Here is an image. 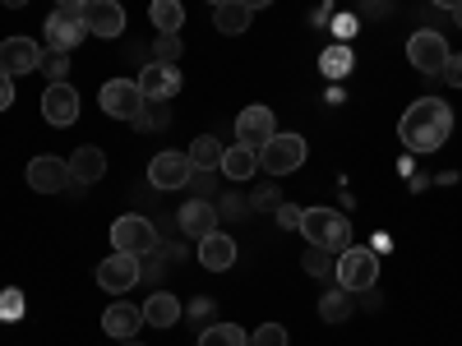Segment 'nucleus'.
I'll return each mask as SVG.
<instances>
[{"mask_svg": "<svg viewBox=\"0 0 462 346\" xmlns=\"http://www.w3.org/2000/svg\"><path fill=\"white\" fill-rule=\"evenodd\" d=\"M448 134H453V106L439 97H416L398 121V139L411 152H435V148H444Z\"/></svg>", "mask_w": 462, "mask_h": 346, "instance_id": "f257e3e1", "label": "nucleus"}, {"mask_svg": "<svg viewBox=\"0 0 462 346\" xmlns=\"http://www.w3.org/2000/svg\"><path fill=\"white\" fill-rule=\"evenodd\" d=\"M300 236L310 245H319V250L342 254L346 245H352V222H346L337 208H305L300 213Z\"/></svg>", "mask_w": 462, "mask_h": 346, "instance_id": "f03ea898", "label": "nucleus"}, {"mask_svg": "<svg viewBox=\"0 0 462 346\" xmlns=\"http://www.w3.org/2000/svg\"><path fill=\"white\" fill-rule=\"evenodd\" d=\"M84 10L88 5H79V0H60V5L47 14V51H74L84 42V32H88V23H84Z\"/></svg>", "mask_w": 462, "mask_h": 346, "instance_id": "7ed1b4c3", "label": "nucleus"}, {"mask_svg": "<svg viewBox=\"0 0 462 346\" xmlns=\"http://www.w3.org/2000/svg\"><path fill=\"white\" fill-rule=\"evenodd\" d=\"M333 282L342 287V291H370L374 282H379V254L374 250H356V245H346L342 254H337V263H333Z\"/></svg>", "mask_w": 462, "mask_h": 346, "instance_id": "20e7f679", "label": "nucleus"}, {"mask_svg": "<svg viewBox=\"0 0 462 346\" xmlns=\"http://www.w3.org/2000/svg\"><path fill=\"white\" fill-rule=\"evenodd\" d=\"M259 167L268 176H291L296 167H305V139L300 134H273L263 148H259Z\"/></svg>", "mask_w": 462, "mask_h": 346, "instance_id": "39448f33", "label": "nucleus"}, {"mask_svg": "<svg viewBox=\"0 0 462 346\" xmlns=\"http://www.w3.org/2000/svg\"><path fill=\"white\" fill-rule=\"evenodd\" d=\"M111 250L134 254V259H148L152 250H158V231H152L148 217H121V222L111 226Z\"/></svg>", "mask_w": 462, "mask_h": 346, "instance_id": "423d86ee", "label": "nucleus"}, {"mask_svg": "<svg viewBox=\"0 0 462 346\" xmlns=\"http://www.w3.org/2000/svg\"><path fill=\"white\" fill-rule=\"evenodd\" d=\"M407 60L416 65V74H444V65H448V42H444V32H435V28L411 32Z\"/></svg>", "mask_w": 462, "mask_h": 346, "instance_id": "0eeeda50", "label": "nucleus"}, {"mask_svg": "<svg viewBox=\"0 0 462 346\" xmlns=\"http://www.w3.org/2000/svg\"><path fill=\"white\" fill-rule=\"evenodd\" d=\"M139 278H143V268H139V259L134 254H106L102 263H97V287L102 291H111V296H125L130 287H139Z\"/></svg>", "mask_w": 462, "mask_h": 346, "instance_id": "6e6552de", "label": "nucleus"}, {"mask_svg": "<svg viewBox=\"0 0 462 346\" xmlns=\"http://www.w3.org/2000/svg\"><path fill=\"white\" fill-rule=\"evenodd\" d=\"M143 93H139V84L134 79H111V84H102V111L111 115V121H130L134 125V115L143 111Z\"/></svg>", "mask_w": 462, "mask_h": 346, "instance_id": "1a4fd4ad", "label": "nucleus"}, {"mask_svg": "<svg viewBox=\"0 0 462 346\" xmlns=\"http://www.w3.org/2000/svg\"><path fill=\"white\" fill-rule=\"evenodd\" d=\"M0 69H5L10 79L42 69V47H37L32 37H5V42H0Z\"/></svg>", "mask_w": 462, "mask_h": 346, "instance_id": "9d476101", "label": "nucleus"}, {"mask_svg": "<svg viewBox=\"0 0 462 346\" xmlns=\"http://www.w3.org/2000/svg\"><path fill=\"white\" fill-rule=\"evenodd\" d=\"M134 84H139V93L152 97V102H171V97L180 93V69H176V65H162V60H152V65L139 69Z\"/></svg>", "mask_w": 462, "mask_h": 346, "instance_id": "9b49d317", "label": "nucleus"}, {"mask_svg": "<svg viewBox=\"0 0 462 346\" xmlns=\"http://www.w3.org/2000/svg\"><path fill=\"white\" fill-rule=\"evenodd\" d=\"M42 115H47V125L69 130L74 121H79V93H74L69 84H47V93H42Z\"/></svg>", "mask_w": 462, "mask_h": 346, "instance_id": "f8f14e48", "label": "nucleus"}, {"mask_svg": "<svg viewBox=\"0 0 462 346\" xmlns=\"http://www.w3.org/2000/svg\"><path fill=\"white\" fill-rule=\"evenodd\" d=\"M189 176H195V162H189L185 152H158V158L148 162V180H152V189H180Z\"/></svg>", "mask_w": 462, "mask_h": 346, "instance_id": "ddd939ff", "label": "nucleus"}, {"mask_svg": "<svg viewBox=\"0 0 462 346\" xmlns=\"http://www.w3.org/2000/svg\"><path fill=\"white\" fill-rule=\"evenodd\" d=\"M273 134H278V121H273V111H268V106H245V111L236 115V139H241L245 148L259 152Z\"/></svg>", "mask_w": 462, "mask_h": 346, "instance_id": "4468645a", "label": "nucleus"}, {"mask_svg": "<svg viewBox=\"0 0 462 346\" xmlns=\"http://www.w3.org/2000/svg\"><path fill=\"white\" fill-rule=\"evenodd\" d=\"M28 185L37 189V195H60V189L69 185V162H60V158H32L28 162Z\"/></svg>", "mask_w": 462, "mask_h": 346, "instance_id": "2eb2a0df", "label": "nucleus"}, {"mask_svg": "<svg viewBox=\"0 0 462 346\" xmlns=\"http://www.w3.org/2000/svg\"><path fill=\"white\" fill-rule=\"evenodd\" d=\"M84 23H88V32H97V37H121V32H125L121 0H88Z\"/></svg>", "mask_w": 462, "mask_h": 346, "instance_id": "dca6fc26", "label": "nucleus"}, {"mask_svg": "<svg viewBox=\"0 0 462 346\" xmlns=\"http://www.w3.org/2000/svg\"><path fill=\"white\" fill-rule=\"evenodd\" d=\"M217 204H208V199H189L180 213H176V222H180V231L185 236H195V241H204V236H213L217 231Z\"/></svg>", "mask_w": 462, "mask_h": 346, "instance_id": "f3484780", "label": "nucleus"}, {"mask_svg": "<svg viewBox=\"0 0 462 346\" xmlns=\"http://www.w3.org/2000/svg\"><path fill=\"white\" fill-rule=\"evenodd\" d=\"M106 176V152L84 143V148H74V158H69V185H97Z\"/></svg>", "mask_w": 462, "mask_h": 346, "instance_id": "a211bd4d", "label": "nucleus"}, {"mask_svg": "<svg viewBox=\"0 0 462 346\" xmlns=\"http://www.w3.org/2000/svg\"><path fill=\"white\" fill-rule=\"evenodd\" d=\"M199 263L208 273H226L231 263H236V241L226 236V231H213V236L199 241Z\"/></svg>", "mask_w": 462, "mask_h": 346, "instance_id": "6ab92c4d", "label": "nucleus"}, {"mask_svg": "<svg viewBox=\"0 0 462 346\" xmlns=\"http://www.w3.org/2000/svg\"><path fill=\"white\" fill-rule=\"evenodd\" d=\"M102 328L116 337V341H125V337H134L139 328H143V310H134V305H111V310L102 314Z\"/></svg>", "mask_w": 462, "mask_h": 346, "instance_id": "aec40b11", "label": "nucleus"}, {"mask_svg": "<svg viewBox=\"0 0 462 346\" xmlns=\"http://www.w3.org/2000/svg\"><path fill=\"white\" fill-rule=\"evenodd\" d=\"M176 319H180V300L171 291H152L148 305H143V323L148 328H171Z\"/></svg>", "mask_w": 462, "mask_h": 346, "instance_id": "412c9836", "label": "nucleus"}, {"mask_svg": "<svg viewBox=\"0 0 462 346\" xmlns=\"http://www.w3.org/2000/svg\"><path fill=\"white\" fill-rule=\"evenodd\" d=\"M254 167H259V152H254V148H245V143L222 148V167H217V171H222L226 180H250Z\"/></svg>", "mask_w": 462, "mask_h": 346, "instance_id": "4be33fe9", "label": "nucleus"}, {"mask_svg": "<svg viewBox=\"0 0 462 346\" xmlns=\"http://www.w3.org/2000/svg\"><path fill=\"white\" fill-rule=\"evenodd\" d=\"M352 314H356V305H352V291L333 287V291H324V296H319V319H324V323H346Z\"/></svg>", "mask_w": 462, "mask_h": 346, "instance_id": "5701e85b", "label": "nucleus"}, {"mask_svg": "<svg viewBox=\"0 0 462 346\" xmlns=\"http://www.w3.org/2000/svg\"><path fill=\"white\" fill-rule=\"evenodd\" d=\"M148 23L158 28V32H180L185 5H180V0H152V5H148Z\"/></svg>", "mask_w": 462, "mask_h": 346, "instance_id": "b1692460", "label": "nucleus"}, {"mask_svg": "<svg viewBox=\"0 0 462 346\" xmlns=\"http://www.w3.org/2000/svg\"><path fill=\"white\" fill-rule=\"evenodd\" d=\"M213 23H217V32L236 37V32H245V28H250V10L241 5V0H226V5H217V10H213Z\"/></svg>", "mask_w": 462, "mask_h": 346, "instance_id": "393cba45", "label": "nucleus"}, {"mask_svg": "<svg viewBox=\"0 0 462 346\" xmlns=\"http://www.w3.org/2000/svg\"><path fill=\"white\" fill-rule=\"evenodd\" d=\"M185 158L195 162V171H213V167H222V143L213 134H204V139H195V148H189Z\"/></svg>", "mask_w": 462, "mask_h": 346, "instance_id": "a878e982", "label": "nucleus"}, {"mask_svg": "<svg viewBox=\"0 0 462 346\" xmlns=\"http://www.w3.org/2000/svg\"><path fill=\"white\" fill-rule=\"evenodd\" d=\"M199 346H250V337L236 323H208L199 332Z\"/></svg>", "mask_w": 462, "mask_h": 346, "instance_id": "bb28decb", "label": "nucleus"}, {"mask_svg": "<svg viewBox=\"0 0 462 346\" xmlns=\"http://www.w3.org/2000/svg\"><path fill=\"white\" fill-rule=\"evenodd\" d=\"M171 125V106L167 102H143V111L134 115V130H167Z\"/></svg>", "mask_w": 462, "mask_h": 346, "instance_id": "cd10ccee", "label": "nucleus"}, {"mask_svg": "<svg viewBox=\"0 0 462 346\" xmlns=\"http://www.w3.org/2000/svg\"><path fill=\"white\" fill-rule=\"evenodd\" d=\"M333 263H337L333 250H319V245L305 250V273H310V278H333Z\"/></svg>", "mask_w": 462, "mask_h": 346, "instance_id": "c85d7f7f", "label": "nucleus"}, {"mask_svg": "<svg viewBox=\"0 0 462 346\" xmlns=\"http://www.w3.org/2000/svg\"><path fill=\"white\" fill-rule=\"evenodd\" d=\"M180 32H158V47H152V60H162V65H176L180 60Z\"/></svg>", "mask_w": 462, "mask_h": 346, "instance_id": "c756f323", "label": "nucleus"}, {"mask_svg": "<svg viewBox=\"0 0 462 346\" xmlns=\"http://www.w3.org/2000/svg\"><path fill=\"white\" fill-rule=\"evenodd\" d=\"M319 65H324V74H328V79H342V74L352 69V51H346V47H328Z\"/></svg>", "mask_w": 462, "mask_h": 346, "instance_id": "7c9ffc66", "label": "nucleus"}, {"mask_svg": "<svg viewBox=\"0 0 462 346\" xmlns=\"http://www.w3.org/2000/svg\"><path fill=\"white\" fill-rule=\"evenodd\" d=\"M250 346H287V328L282 323H259L254 337H250Z\"/></svg>", "mask_w": 462, "mask_h": 346, "instance_id": "2f4dec72", "label": "nucleus"}, {"mask_svg": "<svg viewBox=\"0 0 462 346\" xmlns=\"http://www.w3.org/2000/svg\"><path fill=\"white\" fill-rule=\"evenodd\" d=\"M42 69H47V79H51V84H65V79H69V56H65V51H47Z\"/></svg>", "mask_w": 462, "mask_h": 346, "instance_id": "473e14b6", "label": "nucleus"}, {"mask_svg": "<svg viewBox=\"0 0 462 346\" xmlns=\"http://www.w3.org/2000/svg\"><path fill=\"white\" fill-rule=\"evenodd\" d=\"M19 314H23V296H19V291H5V296H0V319L14 323Z\"/></svg>", "mask_w": 462, "mask_h": 346, "instance_id": "72a5a7b5", "label": "nucleus"}, {"mask_svg": "<svg viewBox=\"0 0 462 346\" xmlns=\"http://www.w3.org/2000/svg\"><path fill=\"white\" fill-rule=\"evenodd\" d=\"M300 213H305V208H291V204H278V226H282V231H300Z\"/></svg>", "mask_w": 462, "mask_h": 346, "instance_id": "f704fd0d", "label": "nucleus"}, {"mask_svg": "<svg viewBox=\"0 0 462 346\" xmlns=\"http://www.w3.org/2000/svg\"><path fill=\"white\" fill-rule=\"evenodd\" d=\"M444 79H448L453 88H462V56H448V65H444Z\"/></svg>", "mask_w": 462, "mask_h": 346, "instance_id": "c9c22d12", "label": "nucleus"}, {"mask_svg": "<svg viewBox=\"0 0 462 346\" xmlns=\"http://www.w3.org/2000/svg\"><path fill=\"white\" fill-rule=\"evenodd\" d=\"M10 102H14V79H10L5 69H0V111H5Z\"/></svg>", "mask_w": 462, "mask_h": 346, "instance_id": "e433bc0d", "label": "nucleus"}, {"mask_svg": "<svg viewBox=\"0 0 462 346\" xmlns=\"http://www.w3.org/2000/svg\"><path fill=\"white\" fill-rule=\"evenodd\" d=\"M217 213H222V217H245V204H241V199H222Z\"/></svg>", "mask_w": 462, "mask_h": 346, "instance_id": "4c0bfd02", "label": "nucleus"}, {"mask_svg": "<svg viewBox=\"0 0 462 346\" xmlns=\"http://www.w3.org/2000/svg\"><path fill=\"white\" fill-rule=\"evenodd\" d=\"M268 204H282L273 185H268V189H259V195H254V208H268Z\"/></svg>", "mask_w": 462, "mask_h": 346, "instance_id": "58836bf2", "label": "nucleus"}, {"mask_svg": "<svg viewBox=\"0 0 462 346\" xmlns=\"http://www.w3.org/2000/svg\"><path fill=\"white\" fill-rule=\"evenodd\" d=\"M333 32H337V37H352V32H356V19H352V14H342V19L333 23Z\"/></svg>", "mask_w": 462, "mask_h": 346, "instance_id": "ea45409f", "label": "nucleus"}, {"mask_svg": "<svg viewBox=\"0 0 462 346\" xmlns=\"http://www.w3.org/2000/svg\"><path fill=\"white\" fill-rule=\"evenodd\" d=\"M241 5H245V10L254 14V10H268V5H273V0H241Z\"/></svg>", "mask_w": 462, "mask_h": 346, "instance_id": "a19ab883", "label": "nucleus"}, {"mask_svg": "<svg viewBox=\"0 0 462 346\" xmlns=\"http://www.w3.org/2000/svg\"><path fill=\"white\" fill-rule=\"evenodd\" d=\"M430 5H439V10H448V14H453V10L462 5V0H430Z\"/></svg>", "mask_w": 462, "mask_h": 346, "instance_id": "79ce46f5", "label": "nucleus"}, {"mask_svg": "<svg viewBox=\"0 0 462 346\" xmlns=\"http://www.w3.org/2000/svg\"><path fill=\"white\" fill-rule=\"evenodd\" d=\"M5 5H10V10H23V5H28V0H5Z\"/></svg>", "mask_w": 462, "mask_h": 346, "instance_id": "37998d69", "label": "nucleus"}, {"mask_svg": "<svg viewBox=\"0 0 462 346\" xmlns=\"http://www.w3.org/2000/svg\"><path fill=\"white\" fill-rule=\"evenodd\" d=\"M121 346H143V341H139V337H125V341H121Z\"/></svg>", "mask_w": 462, "mask_h": 346, "instance_id": "c03bdc74", "label": "nucleus"}, {"mask_svg": "<svg viewBox=\"0 0 462 346\" xmlns=\"http://www.w3.org/2000/svg\"><path fill=\"white\" fill-rule=\"evenodd\" d=\"M453 19H457V28H462V5H457V10H453Z\"/></svg>", "mask_w": 462, "mask_h": 346, "instance_id": "a18cd8bd", "label": "nucleus"}, {"mask_svg": "<svg viewBox=\"0 0 462 346\" xmlns=\"http://www.w3.org/2000/svg\"><path fill=\"white\" fill-rule=\"evenodd\" d=\"M208 5H213V10H217V5H226V0H208Z\"/></svg>", "mask_w": 462, "mask_h": 346, "instance_id": "49530a36", "label": "nucleus"}, {"mask_svg": "<svg viewBox=\"0 0 462 346\" xmlns=\"http://www.w3.org/2000/svg\"><path fill=\"white\" fill-rule=\"evenodd\" d=\"M56 5H60V0H56ZM79 5H88V0H79Z\"/></svg>", "mask_w": 462, "mask_h": 346, "instance_id": "de8ad7c7", "label": "nucleus"}]
</instances>
